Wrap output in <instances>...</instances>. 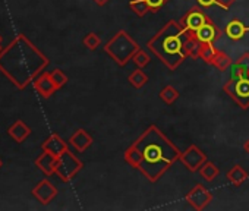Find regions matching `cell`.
I'll return each instance as SVG.
<instances>
[{
    "instance_id": "18",
    "label": "cell",
    "mask_w": 249,
    "mask_h": 211,
    "mask_svg": "<svg viewBox=\"0 0 249 211\" xmlns=\"http://www.w3.org/2000/svg\"><path fill=\"white\" fill-rule=\"evenodd\" d=\"M248 172L240 166V164H236V166H233L229 172H227V175H226V177H227V180L233 185V186H236V188H239V186H242L243 185V182L248 179Z\"/></svg>"
},
{
    "instance_id": "8",
    "label": "cell",
    "mask_w": 249,
    "mask_h": 211,
    "mask_svg": "<svg viewBox=\"0 0 249 211\" xmlns=\"http://www.w3.org/2000/svg\"><path fill=\"white\" fill-rule=\"evenodd\" d=\"M179 160L189 172L195 173L207 161V154L196 145H189L185 151H182Z\"/></svg>"
},
{
    "instance_id": "32",
    "label": "cell",
    "mask_w": 249,
    "mask_h": 211,
    "mask_svg": "<svg viewBox=\"0 0 249 211\" xmlns=\"http://www.w3.org/2000/svg\"><path fill=\"white\" fill-rule=\"evenodd\" d=\"M92 2L97 5V6H104V5H107L110 0H92Z\"/></svg>"
},
{
    "instance_id": "23",
    "label": "cell",
    "mask_w": 249,
    "mask_h": 211,
    "mask_svg": "<svg viewBox=\"0 0 249 211\" xmlns=\"http://www.w3.org/2000/svg\"><path fill=\"white\" fill-rule=\"evenodd\" d=\"M129 8L140 18H144L148 12H151V8L147 3V0H131V2H129Z\"/></svg>"
},
{
    "instance_id": "7",
    "label": "cell",
    "mask_w": 249,
    "mask_h": 211,
    "mask_svg": "<svg viewBox=\"0 0 249 211\" xmlns=\"http://www.w3.org/2000/svg\"><path fill=\"white\" fill-rule=\"evenodd\" d=\"M210 17H207V14L198 6H192L179 21L180 27L183 31L186 33H195L196 30H199L207 21H208Z\"/></svg>"
},
{
    "instance_id": "35",
    "label": "cell",
    "mask_w": 249,
    "mask_h": 211,
    "mask_svg": "<svg viewBox=\"0 0 249 211\" xmlns=\"http://www.w3.org/2000/svg\"><path fill=\"white\" fill-rule=\"evenodd\" d=\"M0 167H2V160H0Z\"/></svg>"
},
{
    "instance_id": "36",
    "label": "cell",
    "mask_w": 249,
    "mask_h": 211,
    "mask_svg": "<svg viewBox=\"0 0 249 211\" xmlns=\"http://www.w3.org/2000/svg\"><path fill=\"white\" fill-rule=\"evenodd\" d=\"M0 52H2V47H0Z\"/></svg>"
},
{
    "instance_id": "26",
    "label": "cell",
    "mask_w": 249,
    "mask_h": 211,
    "mask_svg": "<svg viewBox=\"0 0 249 211\" xmlns=\"http://www.w3.org/2000/svg\"><path fill=\"white\" fill-rule=\"evenodd\" d=\"M49 75H50V78H52V81H53V84H54V87L57 89L63 88L66 85V82H68V76L60 69H54V70L49 72Z\"/></svg>"
},
{
    "instance_id": "25",
    "label": "cell",
    "mask_w": 249,
    "mask_h": 211,
    "mask_svg": "<svg viewBox=\"0 0 249 211\" xmlns=\"http://www.w3.org/2000/svg\"><path fill=\"white\" fill-rule=\"evenodd\" d=\"M84 46L88 49V50H97L100 46H101V37L97 35L95 33H88L84 40H82Z\"/></svg>"
},
{
    "instance_id": "20",
    "label": "cell",
    "mask_w": 249,
    "mask_h": 211,
    "mask_svg": "<svg viewBox=\"0 0 249 211\" xmlns=\"http://www.w3.org/2000/svg\"><path fill=\"white\" fill-rule=\"evenodd\" d=\"M199 175H201V177L204 179V180H207V182H213L218 175H220V169L213 163V161H205L201 167H199Z\"/></svg>"
},
{
    "instance_id": "30",
    "label": "cell",
    "mask_w": 249,
    "mask_h": 211,
    "mask_svg": "<svg viewBox=\"0 0 249 211\" xmlns=\"http://www.w3.org/2000/svg\"><path fill=\"white\" fill-rule=\"evenodd\" d=\"M236 63H239L240 66H243L245 69L249 70V53H243V54L236 60Z\"/></svg>"
},
{
    "instance_id": "31",
    "label": "cell",
    "mask_w": 249,
    "mask_h": 211,
    "mask_svg": "<svg viewBox=\"0 0 249 211\" xmlns=\"http://www.w3.org/2000/svg\"><path fill=\"white\" fill-rule=\"evenodd\" d=\"M201 8H211L213 5H217V0H196Z\"/></svg>"
},
{
    "instance_id": "1",
    "label": "cell",
    "mask_w": 249,
    "mask_h": 211,
    "mask_svg": "<svg viewBox=\"0 0 249 211\" xmlns=\"http://www.w3.org/2000/svg\"><path fill=\"white\" fill-rule=\"evenodd\" d=\"M180 154L182 151L166 134L156 125H151L124 151L123 160L154 183L180 158Z\"/></svg>"
},
{
    "instance_id": "29",
    "label": "cell",
    "mask_w": 249,
    "mask_h": 211,
    "mask_svg": "<svg viewBox=\"0 0 249 211\" xmlns=\"http://www.w3.org/2000/svg\"><path fill=\"white\" fill-rule=\"evenodd\" d=\"M236 0H217V6H220L224 11H229L233 5H234Z\"/></svg>"
},
{
    "instance_id": "34",
    "label": "cell",
    "mask_w": 249,
    "mask_h": 211,
    "mask_svg": "<svg viewBox=\"0 0 249 211\" xmlns=\"http://www.w3.org/2000/svg\"><path fill=\"white\" fill-rule=\"evenodd\" d=\"M2 41H3V37H2V35H0V44H2Z\"/></svg>"
},
{
    "instance_id": "28",
    "label": "cell",
    "mask_w": 249,
    "mask_h": 211,
    "mask_svg": "<svg viewBox=\"0 0 249 211\" xmlns=\"http://www.w3.org/2000/svg\"><path fill=\"white\" fill-rule=\"evenodd\" d=\"M147 3L150 5L151 12H157L167 3V0H147Z\"/></svg>"
},
{
    "instance_id": "11",
    "label": "cell",
    "mask_w": 249,
    "mask_h": 211,
    "mask_svg": "<svg viewBox=\"0 0 249 211\" xmlns=\"http://www.w3.org/2000/svg\"><path fill=\"white\" fill-rule=\"evenodd\" d=\"M195 35L201 43H215L221 37V30L211 18H208V21L199 30L195 31Z\"/></svg>"
},
{
    "instance_id": "12",
    "label": "cell",
    "mask_w": 249,
    "mask_h": 211,
    "mask_svg": "<svg viewBox=\"0 0 249 211\" xmlns=\"http://www.w3.org/2000/svg\"><path fill=\"white\" fill-rule=\"evenodd\" d=\"M33 85H34L36 91H37L41 97H44V98L52 97V95L57 91V88L54 87V84H53V81H52L49 72L40 73V75L33 81Z\"/></svg>"
},
{
    "instance_id": "27",
    "label": "cell",
    "mask_w": 249,
    "mask_h": 211,
    "mask_svg": "<svg viewBox=\"0 0 249 211\" xmlns=\"http://www.w3.org/2000/svg\"><path fill=\"white\" fill-rule=\"evenodd\" d=\"M132 62L137 65V68H141V69H144L150 62H151V56L145 52V50H138L137 53H135V56H134V59H132Z\"/></svg>"
},
{
    "instance_id": "19",
    "label": "cell",
    "mask_w": 249,
    "mask_h": 211,
    "mask_svg": "<svg viewBox=\"0 0 249 211\" xmlns=\"http://www.w3.org/2000/svg\"><path fill=\"white\" fill-rule=\"evenodd\" d=\"M231 63H233L231 57H230L227 53H224V52H221V50L217 49V52H215V54H214V57H213L211 66H214V68L218 69L220 72H224V70H227V69L231 66Z\"/></svg>"
},
{
    "instance_id": "9",
    "label": "cell",
    "mask_w": 249,
    "mask_h": 211,
    "mask_svg": "<svg viewBox=\"0 0 249 211\" xmlns=\"http://www.w3.org/2000/svg\"><path fill=\"white\" fill-rule=\"evenodd\" d=\"M211 201H213V193L201 183H196L186 195V202L198 211L205 210Z\"/></svg>"
},
{
    "instance_id": "4",
    "label": "cell",
    "mask_w": 249,
    "mask_h": 211,
    "mask_svg": "<svg viewBox=\"0 0 249 211\" xmlns=\"http://www.w3.org/2000/svg\"><path fill=\"white\" fill-rule=\"evenodd\" d=\"M138 50L140 44L123 30L119 31L104 44V53L110 56L114 60V63L120 68L126 66L134 59Z\"/></svg>"
},
{
    "instance_id": "13",
    "label": "cell",
    "mask_w": 249,
    "mask_h": 211,
    "mask_svg": "<svg viewBox=\"0 0 249 211\" xmlns=\"http://www.w3.org/2000/svg\"><path fill=\"white\" fill-rule=\"evenodd\" d=\"M57 161H59V156H54L49 151H43L37 158H36V166L47 176H52L53 173H56V167H57Z\"/></svg>"
},
{
    "instance_id": "2",
    "label": "cell",
    "mask_w": 249,
    "mask_h": 211,
    "mask_svg": "<svg viewBox=\"0 0 249 211\" xmlns=\"http://www.w3.org/2000/svg\"><path fill=\"white\" fill-rule=\"evenodd\" d=\"M49 65V59L24 35H17L0 52V72L17 88H27Z\"/></svg>"
},
{
    "instance_id": "33",
    "label": "cell",
    "mask_w": 249,
    "mask_h": 211,
    "mask_svg": "<svg viewBox=\"0 0 249 211\" xmlns=\"http://www.w3.org/2000/svg\"><path fill=\"white\" fill-rule=\"evenodd\" d=\"M243 150H245V153H246V154H249V138L245 141V144H243Z\"/></svg>"
},
{
    "instance_id": "24",
    "label": "cell",
    "mask_w": 249,
    "mask_h": 211,
    "mask_svg": "<svg viewBox=\"0 0 249 211\" xmlns=\"http://www.w3.org/2000/svg\"><path fill=\"white\" fill-rule=\"evenodd\" d=\"M215 52H217V49L214 47V43H201V47H199V59L204 60L205 63L211 65Z\"/></svg>"
},
{
    "instance_id": "6",
    "label": "cell",
    "mask_w": 249,
    "mask_h": 211,
    "mask_svg": "<svg viewBox=\"0 0 249 211\" xmlns=\"http://www.w3.org/2000/svg\"><path fill=\"white\" fill-rule=\"evenodd\" d=\"M82 167H84V163L68 150L62 156H59V161H57V167H56V175L60 177L62 182L68 183V182H71L76 176V173Z\"/></svg>"
},
{
    "instance_id": "21",
    "label": "cell",
    "mask_w": 249,
    "mask_h": 211,
    "mask_svg": "<svg viewBox=\"0 0 249 211\" xmlns=\"http://www.w3.org/2000/svg\"><path fill=\"white\" fill-rule=\"evenodd\" d=\"M148 75L141 69V68H137L129 76H128V81H129V84L134 87V88H137V89H141L147 82H148Z\"/></svg>"
},
{
    "instance_id": "15",
    "label": "cell",
    "mask_w": 249,
    "mask_h": 211,
    "mask_svg": "<svg viewBox=\"0 0 249 211\" xmlns=\"http://www.w3.org/2000/svg\"><path fill=\"white\" fill-rule=\"evenodd\" d=\"M43 151H49L54 156H62L65 151H68V144L57 135V134H52L41 145Z\"/></svg>"
},
{
    "instance_id": "22",
    "label": "cell",
    "mask_w": 249,
    "mask_h": 211,
    "mask_svg": "<svg viewBox=\"0 0 249 211\" xmlns=\"http://www.w3.org/2000/svg\"><path fill=\"white\" fill-rule=\"evenodd\" d=\"M160 98L163 103H166L167 106H172L178 98H179V91L173 87V85H166L161 91H160Z\"/></svg>"
},
{
    "instance_id": "5",
    "label": "cell",
    "mask_w": 249,
    "mask_h": 211,
    "mask_svg": "<svg viewBox=\"0 0 249 211\" xmlns=\"http://www.w3.org/2000/svg\"><path fill=\"white\" fill-rule=\"evenodd\" d=\"M223 91L239 106L242 110L249 107V75L231 78L223 85Z\"/></svg>"
},
{
    "instance_id": "14",
    "label": "cell",
    "mask_w": 249,
    "mask_h": 211,
    "mask_svg": "<svg viewBox=\"0 0 249 211\" xmlns=\"http://www.w3.org/2000/svg\"><path fill=\"white\" fill-rule=\"evenodd\" d=\"M69 142H71V145H72L78 153H84L85 150H88V148L91 147V144H92V137H91L87 131L78 129V131H75V132L71 135Z\"/></svg>"
},
{
    "instance_id": "3",
    "label": "cell",
    "mask_w": 249,
    "mask_h": 211,
    "mask_svg": "<svg viewBox=\"0 0 249 211\" xmlns=\"http://www.w3.org/2000/svg\"><path fill=\"white\" fill-rule=\"evenodd\" d=\"M185 33L178 21H169L153 38L147 41V49L170 70H176L186 59Z\"/></svg>"
},
{
    "instance_id": "10",
    "label": "cell",
    "mask_w": 249,
    "mask_h": 211,
    "mask_svg": "<svg viewBox=\"0 0 249 211\" xmlns=\"http://www.w3.org/2000/svg\"><path fill=\"white\" fill-rule=\"evenodd\" d=\"M33 195L38 199L40 204L47 205L50 204L56 195H57V188L49 180V179H43L41 182H38V185L33 189Z\"/></svg>"
},
{
    "instance_id": "16",
    "label": "cell",
    "mask_w": 249,
    "mask_h": 211,
    "mask_svg": "<svg viewBox=\"0 0 249 211\" xmlns=\"http://www.w3.org/2000/svg\"><path fill=\"white\" fill-rule=\"evenodd\" d=\"M248 31H249V27H248V25H245V24H243L242 21H239V19H233V21H230V22L227 24L226 30H224L226 35H227L230 40H234V41L242 40V38H243V35H245Z\"/></svg>"
},
{
    "instance_id": "17",
    "label": "cell",
    "mask_w": 249,
    "mask_h": 211,
    "mask_svg": "<svg viewBox=\"0 0 249 211\" xmlns=\"http://www.w3.org/2000/svg\"><path fill=\"white\" fill-rule=\"evenodd\" d=\"M8 134H9L18 144H21V142H24V141L27 140V137L31 134V129H30L22 121H17V122L8 129Z\"/></svg>"
}]
</instances>
